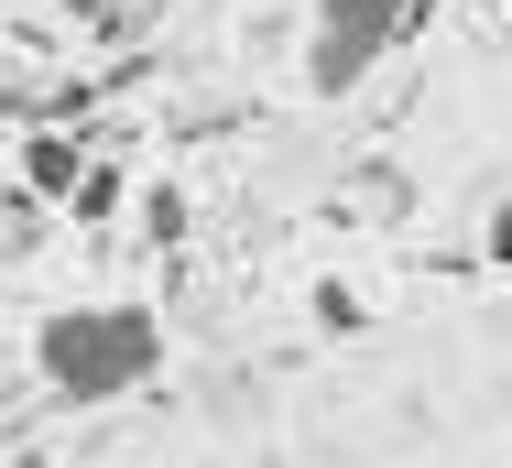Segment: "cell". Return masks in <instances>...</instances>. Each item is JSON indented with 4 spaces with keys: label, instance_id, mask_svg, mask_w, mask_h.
Wrapping results in <instances>:
<instances>
[{
    "label": "cell",
    "instance_id": "5b68a950",
    "mask_svg": "<svg viewBox=\"0 0 512 468\" xmlns=\"http://www.w3.org/2000/svg\"><path fill=\"white\" fill-rule=\"evenodd\" d=\"M120 196H131V175H120V164H88V175H77V196H66V218H120Z\"/></svg>",
    "mask_w": 512,
    "mask_h": 468
},
{
    "label": "cell",
    "instance_id": "9c48e42d",
    "mask_svg": "<svg viewBox=\"0 0 512 468\" xmlns=\"http://www.w3.org/2000/svg\"><path fill=\"white\" fill-rule=\"evenodd\" d=\"M425 11H447V0H414V22H425Z\"/></svg>",
    "mask_w": 512,
    "mask_h": 468
},
{
    "label": "cell",
    "instance_id": "277c9868",
    "mask_svg": "<svg viewBox=\"0 0 512 468\" xmlns=\"http://www.w3.org/2000/svg\"><path fill=\"white\" fill-rule=\"evenodd\" d=\"M131 218H142V240H153V251H175V240L197 229V207H186V186H175V175H153V186L131 196Z\"/></svg>",
    "mask_w": 512,
    "mask_h": 468
},
{
    "label": "cell",
    "instance_id": "8992f818",
    "mask_svg": "<svg viewBox=\"0 0 512 468\" xmlns=\"http://www.w3.org/2000/svg\"><path fill=\"white\" fill-rule=\"evenodd\" d=\"M316 327H327V338H360V327H371V305H360L349 283H316Z\"/></svg>",
    "mask_w": 512,
    "mask_h": 468
},
{
    "label": "cell",
    "instance_id": "3957f363",
    "mask_svg": "<svg viewBox=\"0 0 512 468\" xmlns=\"http://www.w3.org/2000/svg\"><path fill=\"white\" fill-rule=\"evenodd\" d=\"M88 164H99V153H88V142H77L66 120H55V131H22V196H44V207H66Z\"/></svg>",
    "mask_w": 512,
    "mask_h": 468
},
{
    "label": "cell",
    "instance_id": "ba28073f",
    "mask_svg": "<svg viewBox=\"0 0 512 468\" xmlns=\"http://www.w3.org/2000/svg\"><path fill=\"white\" fill-rule=\"evenodd\" d=\"M480 251H491V273H512V196L491 207V229H480Z\"/></svg>",
    "mask_w": 512,
    "mask_h": 468
},
{
    "label": "cell",
    "instance_id": "6da1fadb",
    "mask_svg": "<svg viewBox=\"0 0 512 468\" xmlns=\"http://www.w3.org/2000/svg\"><path fill=\"white\" fill-rule=\"evenodd\" d=\"M33 371L55 403H131V392H153L164 381V316L142 305V294H109V305H55L44 327H33Z\"/></svg>",
    "mask_w": 512,
    "mask_h": 468
},
{
    "label": "cell",
    "instance_id": "7a4b0ae2",
    "mask_svg": "<svg viewBox=\"0 0 512 468\" xmlns=\"http://www.w3.org/2000/svg\"><path fill=\"white\" fill-rule=\"evenodd\" d=\"M404 33H425V22H414V0H316V11H306V55H295L306 98L371 88V66H382Z\"/></svg>",
    "mask_w": 512,
    "mask_h": 468
},
{
    "label": "cell",
    "instance_id": "52a82bcc",
    "mask_svg": "<svg viewBox=\"0 0 512 468\" xmlns=\"http://www.w3.org/2000/svg\"><path fill=\"white\" fill-rule=\"evenodd\" d=\"M131 11L142 0H66V22H88V33H131Z\"/></svg>",
    "mask_w": 512,
    "mask_h": 468
}]
</instances>
